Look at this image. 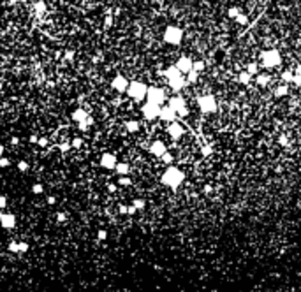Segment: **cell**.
<instances>
[{"instance_id": "1", "label": "cell", "mask_w": 301, "mask_h": 292, "mask_svg": "<svg viewBox=\"0 0 301 292\" xmlns=\"http://www.w3.org/2000/svg\"><path fill=\"white\" fill-rule=\"evenodd\" d=\"M183 180H185V174H183L178 167H174V165H169V167L164 171L162 178H160V181L164 183L166 187L173 188V190H176L178 187L182 185Z\"/></svg>"}, {"instance_id": "2", "label": "cell", "mask_w": 301, "mask_h": 292, "mask_svg": "<svg viewBox=\"0 0 301 292\" xmlns=\"http://www.w3.org/2000/svg\"><path fill=\"white\" fill-rule=\"evenodd\" d=\"M148 88H150V86H146L145 83H141V81H130V86H129V90H127V95L130 99H134V100L139 102L148 95Z\"/></svg>"}, {"instance_id": "3", "label": "cell", "mask_w": 301, "mask_h": 292, "mask_svg": "<svg viewBox=\"0 0 301 292\" xmlns=\"http://www.w3.org/2000/svg\"><path fill=\"white\" fill-rule=\"evenodd\" d=\"M261 62L264 67L271 69V67H276L280 62H282V58H280V53L276 49H268V51H262L261 53Z\"/></svg>"}, {"instance_id": "4", "label": "cell", "mask_w": 301, "mask_h": 292, "mask_svg": "<svg viewBox=\"0 0 301 292\" xmlns=\"http://www.w3.org/2000/svg\"><path fill=\"white\" fill-rule=\"evenodd\" d=\"M183 39V30L178 27H167L164 32V41L167 42V44H173V46H178L180 42H182Z\"/></svg>"}, {"instance_id": "5", "label": "cell", "mask_w": 301, "mask_h": 292, "mask_svg": "<svg viewBox=\"0 0 301 292\" xmlns=\"http://www.w3.org/2000/svg\"><path fill=\"white\" fill-rule=\"evenodd\" d=\"M197 106L203 113L210 115V113H215L217 111V100L213 95H203V97L197 99Z\"/></svg>"}, {"instance_id": "6", "label": "cell", "mask_w": 301, "mask_h": 292, "mask_svg": "<svg viewBox=\"0 0 301 292\" xmlns=\"http://www.w3.org/2000/svg\"><path fill=\"white\" fill-rule=\"evenodd\" d=\"M166 100V93L159 86H150L148 88V95H146V102H153L157 106H162Z\"/></svg>"}, {"instance_id": "7", "label": "cell", "mask_w": 301, "mask_h": 292, "mask_svg": "<svg viewBox=\"0 0 301 292\" xmlns=\"http://www.w3.org/2000/svg\"><path fill=\"white\" fill-rule=\"evenodd\" d=\"M143 111V116H145L146 120H155V118H160V111H162V106H157V104H153V102H145L141 107Z\"/></svg>"}, {"instance_id": "8", "label": "cell", "mask_w": 301, "mask_h": 292, "mask_svg": "<svg viewBox=\"0 0 301 292\" xmlns=\"http://www.w3.org/2000/svg\"><path fill=\"white\" fill-rule=\"evenodd\" d=\"M167 106L171 107L173 111H176L178 115H182V116H187V115H189L187 102L183 100V97H180V95H174V97L169 99V104H167Z\"/></svg>"}, {"instance_id": "9", "label": "cell", "mask_w": 301, "mask_h": 292, "mask_svg": "<svg viewBox=\"0 0 301 292\" xmlns=\"http://www.w3.org/2000/svg\"><path fill=\"white\" fill-rule=\"evenodd\" d=\"M111 86L116 90L118 93H125L129 90V86H130V81L125 78V76H122V74H118V76H115L113 78V81H111Z\"/></svg>"}, {"instance_id": "10", "label": "cell", "mask_w": 301, "mask_h": 292, "mask_svg": "<svg viewBox=\"0 0 301 292\" xmlns=\"http://www.w3.org/2000/svg\"><path fill=\"white\" fill-rule=\"evenodd\" d=\"M176 67L180 72H185V74H190L194 71V62H192L189 57H180L176 62Z\"/></svg>"}, {"instance_id": "11", "label": "cell", "mask_w": 301, "mask_h": 292, "mask_svg": "<svg viewBox=\"0 0 301 292\" xmlns=\"http://www.w3.org/2000/svg\"><path fill=\"white\" fill-rule=\"evenodd\" d=\"M101 165L104 169H116V165H118L116 157L113 155V153H104V155L101 157Z\"/></svg>"}, {"instance_id": "12", "label": "cell", "mask_w": 301, "mask_h": 292, "mask_svg": "<svg viewBox=\"0 0 301 292\" xmlns=\"http://www.w3.org/2000/svg\"><path fill=\"white\" fill-rule=\"evenodd\" d=\"M160 120H162V122H167L169 125L174 123V120H176V111H173L169 106H162V111H160Z\"/></svg>"}, {"instance_id": "13", "label": "cell", "mask_w": 301, "mask_h": 292, "mask_svg": "<svg viewBox=\"0 0 301 292\" xmlns=\"http://www.w3.org/2000/svg\"><path fill=\"white\" fill-rule=\"evenodd\" d=\"M187 84H189V81L183 78V74L176 76V78H173V79H169V86H171L174 92H180L182 88H185Z\"/></svg>"}, {"instance_id": "14", "label": "cell", "mask_w": 301, "mask_h": 292, "mask_svg": "<svg viewBox=\"0 0 301 292\" xmlns=\"http://www.w3.org/2000/svg\"><path fill=\"white\" fill-rule=\"evenodd\" d=\"M150 153H151V155L160 157V159H162V157H164L166 153H167V151H166V144H164L162 141H155V143H151V146H150Z\"/></svg>"}, {"instance_id": "15", "label": "cell", "mask_w": 301, "mask_h": 292, "mask_svg": "<svg viewBox=\"0 0 301 292\" xmlns=\"http://www.w3.org/2000/svg\"><path fill=\"white\" fill-rule=\"evenodd\" d=\"M0 222H2V227L4 229H13L16 225V217L13 213H2L0 215Z\"/></svg>"}, {"instance_id": "16", "label": "cell", "mask_w": 301, "mask_h": 292, "mask_svg": "<svg viewBox=\"0 0 301 292\" xmlns=\"http://www.w3.org/2000/svg\"><path fill=\"white\" fill-rule=\"evenodd\" d=\"M167 134H169V137H173V139H180V137L183 136V128H182V125L171 123V125L167 127Z\"/></svg>"}, {"instance_id": "17", "label": "cell", "mask_w": 301, "mask_h": 292, "mask_svg": "<svg viewBox=\"0 0 301 292\" xmlns=\"http://www.w3.org/2000/svg\"><path fill=\"white\" fill-rule=\"evenodd\" d=\"M88 113H86V109H76L74 113H72V120L74 122H78V123H83V122H86V118H88Z\"/></svg>"}, {"instance_id": "18", "label": "cell", "mask_w": 301, "mask_h": 292, "mask_svg": "<svg viewBox=\"0 0 301 292\" xmlns=\"http://www.w3.org/2000/svg\"><path fill=\"white\" fill-rule=\"evenodd\" d=\"M115 171L120 174V176H127V174L130 173V167H129V164H125V162H120V164L116 165Z\"/></svg>"}, {"instance_id": "19", "label": "cell", "mask_w": 301, "mask_h": 292, "mask_svg": "<svg viewBox=\"0 0 301 292\" xmlns=\"http://www.w3.org/2000/svg\"><path fill=\"white\" fill-rule=\"evenodd\" d=\"M125 128H127L129 132H137V128H139V123H137L136 120H129L127 123H125Z\"/></svg>"}, {"instance_id": "20", "label": "cell", "mask_w": 301, "mask_h": 292, "mask_svg": "<svg viewBox=\"0 0 301 292\" xmlns=\"http://www.w3.org/2000/svg\"><path fill=\"white\" fill-rule=\"evenodd\" d=\"M294 78H296V74L292 71H285V72H282V79L285 81V83H291V81H294Z\"/></svg>"}, {"instance_id": "21", "label": "cell", "mask_w": 301, "mask_h": 292, "mask_svg": "<svg viewBox=\"0 0 301 292\" xmlns=\"http://www.w3.org/2000/svg\"><path fill=\"white\" fill-rule=\"evenodd\" d=\"M287 92H289L287 86H285V84H280L278 88L275 90V97H283V95H287Z\"/></svg>"}, {"instance_id": "22", "label": "cell", "mask_w": 301, "mask_h": 292, "mask_svg": "<svg viewBox=\"0 0 301 292\" xmlns=\"http://www.w3.org/2000/svg\"><path fill=\"white\" fill-rule=\"evenodd\" d=\"M268 83H270V76H266V74H259V76H257V84L266 86Z\"/></svg>"}, {"instance_id": "23", "label": "cell", "mask_w": 301, "mask_h": 292, "mask_svg": "<svg viewBox=\"0 0 301 292\" xmlns=\"http://www.w3.org/2000/svg\"><path fill=\"white\" fill-rule=\"evenodd\" d=\"M197 78H199V72H195V71H192L190 74H187V81H189V83H195Z\"/></svg>"}, {"instance_id": "24", "label": "cell", "mask_w": 301, "mask_h": 292, "mask_svg": "<svg viewBox=\"0 0 301 292\" xmlns=\"http://www.w3.org/2000/svg\"><path fill=\"white\" fill-rule=\"evenodd\" d=\"M239 83L248 84L250 83V74H248V72H241V74H239Z\"/></svg>"}, {"instance_id": "25", "label": "cell", "mask_w": 301, "mask_h": 292, "mask_svg": "<svg viewBox=\"0 0 301 292\" xmlns=\"http://www.w3.org/2000/svg\"><path fill=\"white\" fill-rule=\"evenodd\" d=\"M239 14H241V13H239V9H238V7H231V9H229V18L238 19V16H239Z\"/></svg>"}, {"instance_id": "26", "label": "cell", "mask_w": 301, "mask_h": 292, "mask_svg": "<svg viewBox=\"0 0 301 292\" xmlns=\"http://www.w3.org/2000/svg\"><path fill=\"white\" fill-rule=\"evenodd\" d=\"M9 252L19 253V243H16V241H11V243H9Z\"/></svg>"}, {"instance_id": "27", "label": "cell", "mask_w": 301, "mask_h": 292, "mask_svg": "<svg viewBox=\"0 0 301 292\" xmlns=\"http://www.w3.org/2000/svg\"><path fill=\"white\" fill-rule=\"evenodd\" d=\"M34 7H36V11H37L39 14H42V13L46 11V4H44V2H37V4L34 5Z\"/></svg>"}, {"instance_id": "28", "label": "cell", "mask_w": 301, "mask_h": 292, "mask_svg": "<svg viewBox=\"0 0 301 292\" xmlns=\"http://www.w3.org/2000/svg\"><path fill=\"white\" fill-rule=\"evenodd\" d=\"M132 206L136 209H143V208H145V201H143V199H134Z\"/></svg>"}, {"instance_id": "29", "label": "cell", "mask_w": 301, "mask_h": 292, "mask_svg": "<svg viewBox=\"0 0 301 292\" xmlns=\"http://www.w3.org/2000/svg\"><path fill=\"white\" fill-rule=\"evenodd\" d=\"M203 69H204V62H201V60L194 62V71H195V72H201Z\"/></svg>"}, {"instance_id": "30", "label": "cell", "mask_w": 301, "mask_h": 292, "mask_svg": "<svg viewBox=\"0 0 301 292\" xmlns=\"http://www.w3.org/2000/svg\"><path fill=\"white\" fill-rule=\"evenodd\" d=\"M162 162H164V164H167V167H169V165H171V162H173V155H171V153H166V155L162 157Z\"/></svg>"}, {"instance_id": "31", "label": "cell", "mask_w": 301, "mask_h": 292, "mask_svg": "<svg viewBox=\"0 0 301 292\" xmlns=\"http://www.w3.org/2000/svg\"><path fill=\"white\" fill-rule=\"evenodd\" d=\"M130 183H132V181H130V178H129V176H122V178H120V185L129 187Z\"/></svg>"}, {"instance_id": "32", "label": "cell", "mask_w": 301, "mask_h": 292, "mask_svg": "<svg viewBox=\"0 0 301 292\" xmlns=\"http://www.w3.org/2000/svg\"><path fill=\"white\" fill-rule=\"evenodd\" d=\"M247 72L250 76L254 74V72H257V63H248V67H247Z\"/></svg>"}, {"instance_id": "33", "label": "cell", "mask_w": 301, "mask_h": 292, "mask_svg": "<svg viewBox=\"0 0 301 292\" xmlns=\"http://www.w3.org/2000/svg\"><path fill=\"white\" fill-rule=\"evenodd\" d=\"M32 192H34V194H42V185H41V183H36V185L32 187Z\"/></svg>"}, {"instance_id": "34", "label": "cell", "mask_w": 301, "mask_h": 292, "mask_svg": "<svg viewBox=\"0 0 301 292\" xmlns=\"http://www.w3.org/2000/svg\"><path fill=\"white\" fill-rule=\"evenodd\" d=\"M236 21H238V23H241V25H247V23H248V18L245 16V14H239Z\"/></svg>"}, {"instance_id": "35", "label": "cell", "mask_w": 301, "mask_h": 292, "mask_svg": "<svg viewBox=\"0 0 301 292\" xmlns=\"http://www.w3.org/2000/svg\"><path fill=\"white\" fill-rule=\"evenodd\" d=\"M81 143H83V141H81L79 137H76V139L71 143V144H72V148H81Z\"/></svg>"}, {"instance_id": "36", "label": "cell", "mask_w": 301, "mask_h": 292, "mask_svg": "<svg viewBox=\"0 0 301 292\" xmlns=\"http://www.w3.org/2000/svg\"><path fill=\"white\" fill-rule=\"evenodd\" d=\"M118 209H120V213H122V215H129V208L125 206V204H120Z\"/></svg>"}, {"instance_id": "37", "label": "cell", "mask_w": 301, "mask_h": 292, "mask_svg": "<svg viewBox=\"0 0 301 292\" xmlns=\"http://www.w3.org/2000/svg\"><path fill=\"white\" fill-rule=\"evenodd\" d=\"M27 250H28V243H25V241H21V243H19V253L27 252Z\"/></svg>"}, {"instance_id": "38", "label": "cell", "mask_w": 301, "mask_h": 292, "mask_svg": "<svg viewBox=\"0 0 301 292\" xmlns=\"http://www.w3.org/2000/svg\"><path fill=\"white\" fill-rule=\"evenodd\" d=\"M18 169H19V171H27V169H28V164L25 162V160H21V162L18 164Z\"/></svg>"}, {"instance_id": "39", "label": "cell", "mask_w": 301, "mask_h": 292, "mask_svg": "<svg viewBox=\"0 0 301 292\" xmlns=\"http://www.w3.org/2000/svg\"><path fill=\"white\" fill-rule=\"evenodd\" d=\"M5 206H7V197L2 195V197H0V208H5Z\"/></svg>"}, {"instance_id": "40", "label": "cell", "mask_w": 301, "mask_h": 292, "mask_svg": "<svg viewBox=\"0 0 301 292\" xmlns=\"http://www.w3.org/2000/svg\"><path fill=\"white\" fill-rule=\"evenodd\" d=\"M104 25H106V28H109L111 25H113V16H107L106 21H104Z\"/></svg>"}, {"instance_id": "41", "label": "cell", "mask_w": 301, "mask_h": 292, "mask_svg": "<svg viewBox=\"0 0 301 292\" xmlns=\"http://www.w3.org/2000/svg\"><path fill=\"white\" fill-rule=\"evenodd\" d=\"M71 146H72V144H69V143H63V144H60V146H58V148H60V150H62V151H67V150H69V148H71Z\"/></svg>"}, {"instance_id": "42", "label": "cell", "mask_w": 301, "mask_h": 292, "mask_svg": "<svg viewBox=\"0 0 301 292\" xmlns=\"http://www.w3.org/2000/svg\"><path fill=\"white\" fill-rule=\"evenodd\" d=\"M106 236H107V232H106V230H99L97 238H99V239H101V241H102V239H106Z\"/></svg>"}, {"instance_id": "43", "label": "cell", "mask_w": 301, "mask_h": 292, "mask_svg": "<svg viewBox=\"0 0 301 292\" xmlns=\"http://www.w3.org/2000/svg\"><path fill=\"white\" fill-rule=\"evenodd\" d=\"M0 165H2V167H7V165H9V160L5 159V157H2V159H0Z\"/></svg>"}, {"instance_id": "44", "label": "cell", "mask_w": 301, "mask_h": 292, "mask_svg": "<svg viewBox=\"0 0 301 292\" xmlns=\"http://www.w3.org/2000/svg\"><path fill=\"white\" fill-rule=\"evenodd\" d=\"M65 218H67L65 213H58V215H57V220L58 222H65Z\"/></svg>"}, {"instance_id": "45", "label": "cell", "mask_w": 301, "mask_h": 292, "mask_svg": "<svg viewBox=\"0 0 301 292\" xmlns=\"http://www.w3.org/2000/svg\"><path fill=\"white\" fill-rule=\"evenodd\" d=\"M74 58V51H65V60H72Z\"/></svg>"}, {"instance_id": "46", "label": "cell", "mask_w": 301, "mask_h": 292, "mask_svg": "<svg viewBox=\"0 0 301 292\" xmlns=\"http://www.w3.org/2000/svg\"><path fill=\"white\" fill-rule=\"evenodd\" d=\"M211 153V146H204L203 148V155H210Z\"/></svg>"}, {"instance_id": "47", "label": "cell", "mask_w": 301, "mask_h": 292, "mask_svg": "<svg viewBox=\"0 0 301 292\" xmlns=\"http://www.w3.org/2000/svg\"><path fill=\"white\" fill-rule=\"evenodd\" d=\"M37 144H39V146H46V144H48V139H46V137H41Z\"/></svg>"}, {"instance_id": "48", "label": "cell", "mask_w": 301, "mask_h": 292, "mask_svg": "<svg viewBox=\"0 0 301 292\" xmlns=\"http://www.w3.org/2000/svg\"><path fill=\"white\" fill-rule=\"evenodd\" d=\"M83 123L86 125V127H90V125L93 123V118H92V116H88V118H86V122H83Z\"/></svg>"}, {"instance_id": "49", "label": "cell", "mask_w": 301, "mask_h": 292, "mask_svg": "<svg viewBox=\"0 0 301 292\" xmlns=\"http://www.w3.org/2000/svg\"><path fill=\"white\" fill-rule=\"evenodd\" d=\"M292 83L296 84V86H301V78H299V76H296V78H294V81H292Z\"/></svg>"}, {"instance_id": "50", "label": "cell", "mask_w": 301, "mask_h": 292, "mask_svg": "<svg viewBox=\"0 0 301 292\" xmlns=\"http://www.w3.org/2000/svg\"><path fill=\"white\" fill-rule=\"evenodd\" d=\"M278 143H280V144H283V146H285V144H287V137H285V136H282V137L278 139Z\"/></svg>"}, {"instance_id": "51", "label": "cell", "mask_w": 301, "mask_h": 292, "mask_svg": "<svg viewBox=\"0 0 301 292\" xmlns=\"http://www.w3.org/2000/svg\"><path fill=\"white\" fill-rule=\"evenodd\" d=\"M136 211H137V209L134 208V206H129V215H134Z\"/></svg>"}, {"instance_id": "52", "label": "cell", "mask_w": 301, "mask_h": 292, "mask_svg": "<svg viewBox=\"0 0 301 292\" xmlns=\"http://www.w3.org/2000/svg\"><path fill=\"white\" fill-rule=\"evenodd\" d=\"M294 74H296V76H299V78H301V65H298V67H296V71H294Z\"/></svg>"}, {"instance_id": "53", "label": "cell", "mask_w": 301, "mask_h": 292, "mask_svg": "<svg viewBox=\"0 0 301 292\" xmlns=\"http://www.w3.org/2000/svg\"><path fill=\"white\" fill-rule=\"evenodd\" d=\"M107 190H109V192H115V190H116V185H109V187H107Z\"/></svg>"}, {"instance_id": "54", "label": "cell", "mask_w": 301, "mask_h": 292, "mask_svg": "<svg viewBox=\"0 0 301 292\" xmlns=\"http://www.w3.org/2000/svg\"><path fill=\"white\" fill-rule=\"evenodd\" d=\"M30 143H39V139H37V136H32V137H30Z\"/></svg>"}, {"instance_id": "55", "label": "cell", "mask_w": 301, "mask_h": 292, "mask_svg": "<svg viewBox=\"0 0 301 292\" xmlns=\"http://www.w3.org/2000/svg\"><path fill=\"white\" fill-rule=\"evenodd\" d=\"M102 58H101V55H99V57H93V63H97V62H101Z\"/></svg>"}, {"instance_id": "56", "label": "cell", "mask_w": 301, "mask_h": 292, "mask_svg": "<svg viewBox=\"0 0 301 292\" xmlns=\"http://www.w3.org/2000/svg\"><path fill=\"white\" fill-rule=\"evenodd\" d=\"M11 143H13V144H18L19 139H18V137H13V139H11Z\"/></svg>"}, {"instance_id": "57", "label": "cell", "mask_w": 301, "mask_h": 292, "mask_svg": "<svg viewBox=\"0 0 301 292\" xmlns=\"http://www.w3.org/2000/svg\"><path fill=\"white\" fill-rule=\"evenodd\" d=\"M211 192V187H204V194H210Z\"/></svg>"}, {"instance_id": "58", "label": "cell", "mask_w": 301, "mask_h": 292, "mask_svg": "<svg viewBox=\"0 0 301 292\" xmlns=\"http://www.w3.org/2000/svg\"><path fill=\"white\" fill-rule=\"evenodd\" d=\"M48 204H55V197H48Z\"/></svg>"}]
</instances>
